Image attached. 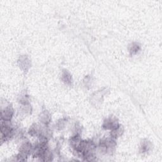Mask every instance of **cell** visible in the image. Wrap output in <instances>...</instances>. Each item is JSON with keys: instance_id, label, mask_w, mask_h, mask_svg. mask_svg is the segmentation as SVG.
<instances>
[{"instance_id": "obj_2", "label": "cell", "mask_w": 162, "mask_h": 162, "mask_svg": "<svg viewBox=\"0 0 162 162\" xmlns=\"http://www.w3.org/2000/svg\"><path fill=\"white\" fill-rule=\"evenodd\" d=\"M1 131L2 142H5L13 136L14 130L11 125L10 121L1 120Z\"/></svg>"}, {"instance_id": "obj_11", "label": "cell", "mask_w": 162, "mask_h": 162, "mask_svg": "<svg viewBox=\"0 0 162 162\" xmlns=\"http://www.w3.org/2000/svg\"><path fill=\"white\" fill-rule=\"evenodd\" d=\"M140 50V46L138 45L137 43H134L132 45L131 48L130 50V52L131 55H134V54H136L139 50Z\"/></svg>"}, {"instance_id": "obj_10", "label": "cell", "mask_w": 162, "mask_h": 162, "mask_svg": "<svg viewBox=\"0 0 162 162\" xmlns=\"http://www.w3.org/2000/svg\"><path fill=\"white\" fill-rule=\"evenodd\" d=\"M62 80L67 84H71V83L72 82V79L71 75L67 71H64V72H63Z\"/></svg>"}, {"instance_id": "obj_4", "label": "cell", "mask_w": 162, "mask_h": 162, "mask_svg": "<svg viewBox=\"0 0 162 162\" xmlns=\"http://www.w3.org/2000/svg\"><path fill=\"white\" fill-rule=\"evenodd\" d=\"M119 126V124L118 122L116 121V119L110 117L105 120L103 125V127L106 130H113L116 129V127H118Z\"/></svg>"}, {"instance_id": "obj_5", "label": "cell", "mask_w": 162, "mask_h": 162, "mask_svg": "<svg viewBox=\"0 0 162 162\" xmlns=\"http://www.w3.org/2000/svg\"><path fill=\"white\" fill-rule=\"evenodd\" d=\"M34 147L32 146L31 144L29 142L27 141L23 143L22 146H20V153L28 156L29 155H31L32 153V151H33Z\"/></svg>"}, {"instance_id": "obj_3", "label": "cell", "mask_w": 162, "mask_h": 162, "mask_svg": "<svg viewBox=\"0 0 162 162\" xmlns=\"http://www.w3.org/2000/svg\"><path fill=\"white\" fill-rule=\"evenodd\" d=\"M13 115V109L11 105H6L5 109L2 108L1 120L5 121H10Z\"/></svg>"}, {"instance_id": "obj_7", "label": "cell", "mask_w": 162, "mask_h": 162, "mask_svg": "<svg viewBox=\"0 0 162 162\" xmlns=\"http://www.w3.org/2000/svg\"><path fill=\"white\" fill-rule=\"evenodd\" d=\"M123 131V129L122 127V126L119 125L118 127H116V129L112 130L111 138H112L114 139L118 138L119 137H120L121 136Z\"/></svg>"}, {"instance_id": "obj_6", "label": "cell", "mask_w": 162, "mask_h": 162, "mask_svg": "<svg viewBox=\"0 0 162 162\" xmlns=\"http://www.w3.org/2000/svg\"><path fill=\"white\" fill-rule=\"evenodd\" d=\"M41 131L42 129H41L39 126H38L37 124H34L31 127L29 132L32 136L40 137L41 134Z\"/></svg>"}, {"instance_id": "obj_1", "label": "cell", "mask_w": 162, "mask_h": 162, "mask_svg": "<svg viewBox=\"0 0 162 162\" xmlns=\"http://www.w3.org/2000/svg\"><path fill=\"white\" fill-rule=\"evenodd\" d=\"M116 143L112 138L102 140L99 144V149L102 153L112 154L114 151Z\"/></svg>"}, {"instance_id": "obj_8", "label": "cell", "mask_w": 162, "mask_h": 162, "mask_svg": "<svg viewBox=\"0 0 162 162\" xmlns=\"http://www.w3.org/2000/svg\"><path fill=\"white\" fill-rule=\"evenodd\" d=\"M40 119L42 123H43L44 125H48L50 123L51 116L48 112L45 111L41 113Z\"/></svg>"}, {"instance_id": "obj_9", "label": "cell", "mask_w": 162, "mask_h": 162, "mask_svg": "<svg viewBox=\"0 0 162 162\" xmlns=\"http://www.w3.org/2000/svg\"><path fill=\"white\" fill-rule=\"evenodd\" d=\"M151 143L148 141H145V142H142L141 143V152L142 153H147L151 149Z\"/></svg>"}, {"instance_id": "obj_12", "label": "cell", "mask_w": 162, "mask_h": 162, "mask_svg": "<svg viewBox=\"0 0 162 162\" xmlns=\"http://www.w3.org/2000/svg\"><path fill=\"white\" fill-rule=\"evenodd\" d=\"M64 122H65V121H64L63 120H60L58 123V127H60V129H61V127H64Z\"/></svg>"}]
</instances>
